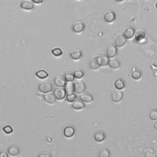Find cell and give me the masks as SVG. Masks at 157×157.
<instances>
[{
  "instance_id": "25",
  "label": "cell",
  "mask_w": 157,
  "mask_h": 157,
  "mask_svg": "<svg viewBox=\"0 0 157 157\" xmlns=\"http://www.w3.org/2000/svg\"><path fill=\"white\" fill-rule=\"evenodd\" d=\"M131 77L134 80H139L142 77V73L139 69H135L131 73Z\"/></svg>"
},
{
  "instance_id": "22",
  "label": "cell",
  "mask_w": 157,
  "mask_h": 157,
  "mask_svg": "<svg viewBox=\"0 0 157 157\" xmlns=\"http://www.w3.org/2000/svg\"><path fill=\"white\" fill-rule=\"evenodd\" d=\"M20 150L19 148L16 146H11L8 149V153L12 156H15L19 155Z\"/></svg>"
},
{
  "instance_id": "26",
  "label": "cell",
  "mask_w": 157,
  "mask_h": 157,
  "mask_svg": "<svg viewBox=\"0 0 157 157\" xmlns=\"http://www.w3.org/2000/svg\"><path fill=\"white\" fill-rule=\"evenodd\" d=\"M74 79L75 77L73 73H70V72H69V73H66L64 75V79L67 82H72L73 81H74Z\"/></svg>"
},
{
  "instance_id": "18",
  "label": "cell",
  "mask_w": 157,
  "mask_h": 157,
  "mask_svg": "<svg viewBox=\"0 0 157 157\" xmlns=\"http://www.w3.org/2000/svg\"><path fill=\"white\" fill-rule=\"evenodd\" d=\"M86 104L81 100H75L72 104V107L75 110H81L85 108Z\"/></svg>"
},
{
  "instance_id": "30",
  "label": "cell",
  "mask_w": 157,
  "mask_h": 157,
  "mask_svg": "<svg viewBox=\"0 0 157 157\" xmlns=\"http://www.w3.org/2000/svg\"><path fill=\"white\" fill-rule=\"evenodd\" d=\"M52 54L55 57H60V56L62 55L63 51L60 48L56 47V48H54V49H52Z\"/></svg>"
},
{
  "instance_id": "7",
  "label": "cell",
  "mask_w": 157,
  "mask_h": 157,
  "mask_svg": "<svg viewBox=\"0 0 157 157\" xmlns=\"http://www.w3.org/2000/svg\"><path fill=\"white\" fill-rule=\"evenodd\" d=\"M103 18H104V20L107 23H111V22H114L115 20L116 14L113 11L109 10L104 13Z\"/></svg>"
},
{
  "instance_id": "31",
  "label": "cell",
  "mask_w": 157,
  "mask_h": 157,
  "mask_svg": "<svg viewBox=\"0 0 157 157\" xmlns=\"http://www.w3.org/2000/svg\"><path fill=\"white\" fill-rule=\"evenodd\" d=\"M76 95L75 93H71L68 94L66 96V101L69 102H73L76 100Z\"/></svg>"
},
{
  "instance_id": "32",
  "label": "cell",
  "mask_w": 157,
  "mask_h": 157,
  "mask_svg": "<svg viewBox=\"0 0 157 157\" xmlns=\"http://www.w3.org/2000/svg\"><path fill=\"white\" fill-rule=\"evenodd\" d=\"M3 131L7 134H10L13 132V131H14L12 127L10 126V125H6V126L4 127L3 128Z\"/></svg>"
},
{
  "instance_id": "20",
  "label": "cell",
  "mask_w": 157,
  "mask_h": 157,
  "mask_svg": "<svg viewBox=\"0 0 157 157\" xmlns=\"http://www.w3.org/2000/svg\"><path fill=\"white\" fill-rule=\"evenodd\" d=\"M106 139V134L102 131H97L94 135V139L98 142H101L104 141Z\"/></svg>"
},
{
  "instance_id": "28",
  "label": "cell",
  "mask_w": 157,
  "mask_h": 157,
  "mask_svg": "<svg viewBox=\"0 0 157 157\" xmlns=\"http://www.w3.org/2000/svg\"><path fill=\"white\" fill-rule=\"evenodd\" d=\"M99 60L100 62L101 66H107V65H108L109 60V58L107 56L102 55V56L99 57Z\"/></svg>"
},
{
  "instance_id": "1",
  "label": "cell",
  "mask_w": 157,
  "mask_h": 157,
  "mask_svg": "<svg viewBox=\"0 0 157 157\" xmlns=\"http://www.w3.org/2000/svg\"><path fill=\"white\" fill-rule=\"evenodd\" d=\"M38 89L39 92L42 93H48L52 92L53 87L51 82H44L39 85Z\"/></svg>"
},
{
  "instance_id": "14",
  "label": "cell",
  "mask_w": 157,
  "mask_h": 157,
  "mask_svg": "<svg viewBox=\"0 0 157 157\" xmlns=\"http://www.w3.org/2000/svg\"><path fill=\"white\" fill-rule=\"evenodd\" d=\"M54 84L58 87H65L66 83L64 77L60 75H57L54 78Z\"/></svg>"
},
{
  "instance_id": "36",
  "label": "cell",
  "mask_w": 157,
  "mask_h": 157,
  "mask_svg": "<svg viewBox=\"0 0 157 157\" xmlns=\"http://www.w3.org/2000/svg\"><path fill=\"white\" fill-rule=\"evenodd\" d=\"M39 156H46V157H49V156H51L50 155H49V154H41V155H40Z\"/></svg>"
},
{
  "instance_id": "37",
  "label": "cell",
  "mask_w": 157,
  "mask_h": 157,
  "mask_svg": "<svg viewBox=\"0 0 157 157\" xmlns=\"http://www.w3.org/2000/svg\"><path fill=\"white\" fill-rule=\"evenodd\" d=\"M154 127L155 129L157 130V121H156V122H155L154 124Z\"/></svg>"
},
{
  "instance_id": "21",
  "label": "cell",
  "mask_w": 157,
  "mask_h": 157,
  "mask_svg": "<svg viewBox=\"0 0 157 157\" xmlns=\"http://www.w3.org/2000/svg\"><path fill=\"white\" fill-rule=\"evenodd\" d=\"M36 75L40 79H44L48 77L49 74L44 69H40L36 73Z\"/></svg>"
},
{
  "instance_id": "9",
  "label": "cell",
  "mask_w": 157,
  "mask_h": 157,
  "mask_svg": "<svg viewBox=\"0 0 157 157\" xmlns=\"http://www.w3.org/2000/svg\"><path fill=\"white\" fill-rule=\"evenodd\" d=\"M75 134V128L71 126V125H68L65 127L63 129L64 136L67 138L72 137Z\"/></svg>"
},
{
  "instance_id": "6",
  "label": "cell",
  "mask_w": 157,
  "mask_h": 157,
  "mask_svg": "<svg viewBox=\"0 0 157 157\" xmlns=\"http://www.w3.org/2000/svg\"><path fill=\"white\" fill-rule=\"evenodd\" d=\"M20 7L25 11H32L34 7V3L32 0H24L20 4Z\"/></svg>"
},
{
  "instance_id": "35",
  "label": "cell",
  "mask_w": 157,
  "mask_h": 157,
  "mask_svg": "<svg viewBox=\"0 0 157 157\" xmlns=\"http://www.w3.org/2000/svg\"><path fill=\"white\" fill-rule=\"evenodd\" d=\"M8 154L5 152H1L0 153V157H8Z\"/></svg>"
},
{
  "instance_id": "15",
  "label": "cell",
  "mask_w": 157,
  "mask_h": 157,
  "mask_svg": "<svg viewBox=\"0 0 157 157\" xmlns=\"http://www.w3.org/2000/svg\"><path fill=\"white\" fill-rule=\"evenodd\" d=\"M120 65H121L120 61L118 59H117V58H113L109 60L108 65L112 69H118L120 68Z\"/></svg>"
},
{
  "instance_id": "12",
  "label": "cell",
  "mask_w": 157,
  "mask_h": 157,
  "mask_svg": "<svg viewBox=\"0 0 157 157\" xmlns=\"http://www.w3.org/2000/svg\"><path fill=\"white\" fill-rule=\"evenodd\" d=\"M123 94L120 91H115L111 95V99L115 102H119L122 101Z\"/></svg>"
},
{
  "instance_id": "24",
  "label": "cell",
  "mask_w": 157,
  "mask_h": 157,
  "mask_svg": "<svg viewBox=\"0 0 157 157\" xmlns=\"http://www.w3.org/2000/svg\"><path fill=\"white\" fill-rule=\"evenodd\" d=\"M146 33L142 30H138L135 33V40L137 41H140L145 38Z\"/></svg>"
},
{
  "instance_id": "29",
  "label": "cell",
  "mask_w": 157,
  "mask_h": 157,
  "mask_svg": "<svg viewBox=\"0 0 157 157\" xmlns=\"http://www.w3.org/2000/svg\"><path fill=\"white\" fill-rule=\"evenodd\" d=\"M111 155L110 151L107 149H102L100 151V157H109Z\"/></svg>"
},
{
  "instance_id": "27",
  "label": "cell",
  "mask_w": 157,
  "mask_h": 157,
  "mask_svg": "<svg viewBox=\"0 0 157 157\" xmlns=\"http://www.w3.org/2000/svg\"><path fill=\"white\" fill-rule=\"evenodd\" d=\"M73 74H74V76L75 79H82L84 76V72L82 69H76L75 71H74Z\"/></svg>"
},
{
  "instance_id": "11",
  "label": "cell",
  "mask_w": 157,
  "mask_h": 157,
  "mask_svg": "<svg viewBox=\"0 0 157 157\" xmlns=\"http://www.w3.org/2000/svg\"><path fill=\"white\" fill-rule=\"evenodd\" d=\"M134 34H135V30L132 26H128L123 31V36L127 39H131Z\"/></svg>"
},
{
  "instance_id": "33",
  "label": "cell",
  "mask_w": 157,
  "mask_h": 157,
  "mask_svg": "<svg viewBox=\"0 0 157 157\" xmlns=\"http://www.w3.org/2000/svg\"><path fill=\"white\" fill-rule=\"evenodd\" d=\"M149 117L152 120H157V110L153 109L150 111L149 114Z\"/></svg>"
},
{
  "instance_id": "13",
  "label": "cell",
  "mask_w": 157,
  "mask_h": 157,
  "mask_svg": "<svg viewBox=\"0 0 157 157\" xmlns=\"http://www.w3.org/2000/svg\"><path fill=\"white\" fill-rule=\"evenodd\" d=\"M90 66L93 70H96L98 68H100L101 64L99 60V57H96L93 58L90 63Z\"/></svg>"
},
{
  "instance_id": "39",
  "label": "cell",
  "mask_w": 157,
  "mask_h": 157,
  "mask_svg": "<svg viewBox=\"0 0 157 157\" xmlns=\"http://www.w3.org/2000/svg\"><path fill=\"white\" fill-rule=\"evenodd\" d=\"M155 7L157 9V1H156V2L155 3Z\"/></svg>"
},
{
  "instance_id": "17",
  "label": "cell",
  "mask_w": 157,
  "mask_h": 157,
  "mask_svg": "<svg viewBox=\"0 0 157 157\" xmlns=\"http://www.w3.org/2000/svg\"><path fill=\"white\" fill-rule=\"evenodd\" d=\"M83 55V53L82 51L80 49H77V50L73 51L70 53V57L72 59L74 60H78L80 58H82Z\"/></svg>"
},
{
  "instance_id": "2",
  "label": "cell",
  "mask_w": 157,
  "mask_h": 157,
  "mask_svg": "<svg viewBox=\"0 0 157 157\" xmlns=\"http://www.w3.org/2000/svg\"><path fill=\"white\" fill-rule=\"evenodd\" d=\"M74 92L77 94L83 93L86 89V85L82 80H77L74 83Z\"/></svg>"
},
{
  "instance_id": "3",
  "label": "cell",
  "mask_w": 157,
  "mask_h": 157,
  "mask_svg": "<svg viewBox=\"0 0 157 157\" xmlns=\"http://www.w3.org/2000/svg\"><path fill=\"white\" fill-rule=\"evenodd\" d=\"M53 94L56 98V100H63L66 96V92L63 87H57L54 90Z\"/></svg>"
},
{
  "instance_id": "34",
  "label": "cell",
  "mask_w": 157,
  "mask_h": 157,
  "mask_svg": "<svg viewBox=\"0 0 157 157\" xmlns=\"http://www.w3.org/2000/svg\"><path fill=\"white\" fill-rule=\"evenodd\" d=\"M32 1L36 4H41L43 3L44 0H32Z\"/></svg>"
},
{
  "instance_id": "4",
  "label": "cell",
  "mask_w": 157,
  "mask_h": 157,
  "mask_svg": "<svg viewBox=\"0 0 157 157\" xmlns=\"http://www.w3.org/2000/svg\"><path fill=\"white\" fill-rule=\"evenodd\" d=\"M85 28H86V26H85L84 22L79 20L73 24V26H72V30L75 33H80L82 32Z\"/></svg>"
},
{
  "instance_id": "23",
  "label": "cell",
  "mask_w": 157,
  "mask_h": 157,
  "mask_svg": "<svg viewBox=\"0 0 157 157\" xmlns=\"http://www.w3.org/2000/svg\"><path fill=\"white\" fill-rule=\"evenodd\" d=\"M65 91L67 94H71L74 92V83L72 82H68L66 84L65 86Z\"/></svg>"
},
{
  "instance_id": "5",
  "label": "cell",
  "mask_w": 157,
  "mask_h": 157,
  "mask_svg": "<svg viewBox=\"0 0 157 157\" xmlns=\"http://www.w3.org/2000/svg\"><path fill=\"white\" fill-rule=\"evenodd\" d=\"M114 42L117 47H122L127 43V38L124 36L123 34H119L116 36Z\"/></svg>"
},
{
  "instance_id": "10",
  "label": "cell",
  "mask_w": 157,
  "mask_h": 157,
  "mask_svg": "<svg viewBox=\"0 0 157 157\" xmlns=\"http://www.w3.org/2000/svg\"><path fill=\"white\" fill-rule=\"evenodd\" d=\"M80 100L84 102L89 103L91 102L93 100V96L90 93L87 92H83L81 93V95L79 96Z\"/></svg>"
},
{
  "instance_id": "8",
  "label": "cell",
  "mask_w": 157,
  "mask_h": 157,
  "mask_svg": "<svg viewBox=\"0 0 157 157\" xmlns=\"http://www.w3.org/2000/svg\"><path fill=\"white\" fill-rule=\"evenodd\" d=\"M117 53V48L114 45H111L106 49V56L109 58L115 57Z\"/></svg>"
},
{
  "instance_id": "16",
  "label": "cell",
  "mask_w": 157,
  "mask_h": 157,
  "mask_svg": "<svg viewBox=\"0 0 157 157\" xmlns=\"http://www.w3.org/2000/svg\"><path fill=\"white\" fill-rule=\"evenodd\" d=\"M44 100L49 104H54L56 101V98L53 93H46L44 96Z\"/></svg>"
},
{
  "instance_id": "19",
  "label": "cell",
  "mask_w": 157,
  "mask_h": 157,
  "mask_svg": "<svg viewBox=\"0 0 157 157\" xmlns=\"http://www.w3.org/2000/svg\"><path fill=\"white\" fill-rule=\"evenodd\" d=\"M114 87L118 90H122L125 87V83L122 78H119L114 82Z\"/></svg>"
},
{
  "instance_id": "38",
  "label": "cell",
  "mask_w": 157,
  "mask_h": 157,
  "mask_svg": "<svg viewBox=\"0 0 157 157\" xmlns=\"http://www.w3.org/2000/svg\"><path fill=\"white\" fill-rule=\"evenodd\" d=\"M116 1H117V2H122L123 1H124V0H115Z\"/></svg>"
}]
</instances>
